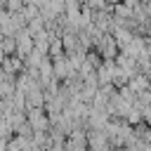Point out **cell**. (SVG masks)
Here are the masks:
<instances>
[{
  "label": "cell",
  "mask_w": 151,
  "mask_h": 151,
  "mask_svg": "<svg viewBox=\"0 0 151 151\" xmlns=\"http://www.w3.org/2000/svg\"><path fill=\"white\" fill-rule=\"evenodd\" d=\"M7 9H9V12L21 9V0H9V2H7Z\"/></svg>",
  "instance_id": "obj_1"
}]
</instances>
